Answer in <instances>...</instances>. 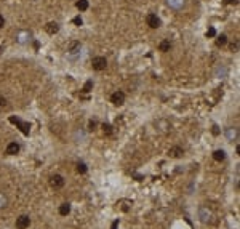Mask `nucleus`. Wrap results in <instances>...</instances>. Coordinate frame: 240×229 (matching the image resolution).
I'll return each mask as SVG.
<instances>
[{"label": "nucleus", "instance_id": "a878e982", "mask_svg": "<svg viewBox=\"0 0 240 229\" xmlns=\"http://www.w3.org/2000/svg\"><path fill=\"white\" fill-rule=\"evenodd\" d=\"M117 226H119V221H114L112 223V229H117Z\"/></svg>", "mask_w": 240, "mask_h": 229}, {"label": "nucleus", "instance_id": "6ab92c4d", "mask_svg": "<svg viewBox=\"0 0 240 229\" xmlns=\"http://www.w3.org/2000/svg\"><path fill=\"white\" fill-rule=\"evenodd\" d=\"M91 88H93V82L88 80V82L85 83V87H83V91H85V93H88V91H91Z\"/></svg>", "mask_w": 240, "mask_h": 229}, {"label": "nucleus", "instance_id": "bb28decb", "mask_svg": "<svg viewBox=\"0 0 240 229\" xmlns=\"http://www.w3.org/2000/svg\"><path fill=\"white\" fill-rule=\"evenodd\" d=\"M226 3H237V0H226Z\"/></svg>", "mask_w": 240, "mask_h": 229}, {"label": "nucleus", "instance_id": "412c9836", "mask_svg": "<svg viewBox=\"0 0 240 229\" xmlns=\"http://www.w3.org/2000/svg\"><path fill=\"white\" fill-rule=\"evenodd\" d=\"M96 125H98V123H96V120H90L88 128H90V130H95V128H96Z\"/></svg>", "mask_w": 240, "mask_h": 229}, {"label": "nucleus", "instance_id": "aec40b11", "mask_svg": "<svg viewBox=\"0 0 240 229\" xmlns=\"http://www.w3.org/2000/svg\"><path fill=\"white\" fill-rule=\"evenodd\" d=\"M216 35V31L213 29V27H210L208 31H206V37H215Z\"/></svg>", "mask_w": 240, "mask_h": 229}, {"label": "nucleus", "instance_id": "20e7f679", "mask_svg": "<svg viewBox=\"0 0 240 229\" xmlns=\"http://www.w3.org/2000/svg\"><path fill=\"white\" fill-rule=\"evenodd\" d=\"M110 101H112L115 106H122L123 103H125V93H123V91H115V93H112Z\"/></svg>", "mask_w": 240, "mask_h": 229}, {"label": "nucleus", "instance_id": "6e6552de", "mask_svg": "<svg viewBox=\"0 0 240 229\" xmlns=\"http://www.w3.org/2000/svg\"><path fill=\"white\" fill-rule=\"evenodd\" d=\"M45 29H47V32L50 35H53V34H56V32L59 31V26H58V22H48Z\"/></svg>", "mask_w": 240, "mask_h": 229}, {"label": "nucleus", "instance_id": "0eeeda50", "mask_svg": "<svg viewBox=\"0 0 240 229\" xmlns=\"http://www.w3.org/2000/svg\"><path fill=\"white\" fill-rule=\"evenodd\" d=\"M19 152V144L18 143H10L7 146V154L8 156H15V154Z\"/></svg>", "mask_w": 240, "mask_h": 229}, {"label": "nucleus", "instance_id": "5701e85b", "mask_svg": "<svg viewBox=\"0 0 240 229\" xmlns=\"http://www.w3.org/2000/svg\"><path fill=\"white\" fill-rule=\"evenodd\" d=\"M237 46H239V43H237V42H235V43H232V45H230V50H237Z\"/></svg>", "mask_w": 240, "mask_h": 229}, {"label": "nucleus", "instance_id": "a211bd4d", "mask_svg": "<svg viewBox=\"0 0 240 229\" xmlns=\"http://www.w3.org/2000/svg\"><path fill=\"white\" fill-rule=\"evenodd\" d=\"M8 107V103H7V98H3V96H0V111H3V109H7Z\"/></svg>", "mask_w": 240, "mask_h": 229}, {"label": "nucleus", "instance_id": "f8f14e48", "mask_svg": "<svg viewBox=\"0 0 240 229\" xmlns=\"http://www.w3.org/2000/svg\"><path fill=\"white\" fill-rule=\"evenodd\" d=\"M170 48H171V43H170L168 40H163L162 43L159 45V50H160V51H170Z\"/></svg>", "mask_w": 240, "mask_h": 229}, {"label": "nucleus", "instance_id": "2eb2a0df", "mask_svg": "<svg viewBox=\"0 0 240 229\" xmlns=\"http://www.w3.org/2000/svg\"><path fill=\"white\" fill-rule=\"evenodd\" d=\"M77 171H78L80 175L86 173V165H85L83 162H78V163H77Z\"/></svg>", "mask_w": 240, "mask_h": 229}, {"label": "nucleus", "instance_id": "b1692460", "mask_svg": "<svg viewBox=\"0 0 240 229\" xmlns=\"http://www.w3.org/2000/svg\"><path fill=\"white\" fill-rule=\"evenodd\" d=\"M3 24H5V19H3V16H0V27H3Z\"/></svg>", "mask_w": 240, "mask_h": 229}, {"label": "nucleus", "instance_id": "cd10ccee", "mask_svg": "<svg viewBox=\"0 0 240 229\" xmlns=\"http://www.w3.org/2000/svg\"><path fill=\"white\" fill-rule=\"evenodd\" d=\"M2 51H3V46H0V55H2Z\"/></svg>", "mask_w": 240, "mask_h": 229}, {"label": "nucleus", "instance_id": "393cba45", "mask_svg": "<svg viewBox=\"0 0 240 229\" xmlns=\"http://www.w3.org/2000/svg\"><path fill=\"white\" fill-rule=\"evenodd\" d=\"M213 133H215V135H218V133H219V130H218V127H216V125L213 127Z\"/></svg>", "mask_w": 240, "mask_h": 229}, {"label": "nucleus", "instance_id": "1a4fd4ad", "mask_svg": "<svg viewBox=\"0 0 240 229\" xmlns=\"http://www.w3.org/2000/svg\"><path fill=\"white\" fill-rule=\"evenodd\" d=\"M168 154H170L171 157L178 159V157H181L183 154H184V151H183L181 147H178V146H176V147H171V149H170V151H168Z\"/></svg>", "mask_w": 240, "mask_h": 229}, {"label": "nucleus", "instance_id": "39448f33", "mask_svg": "<svg viewBox=\"0 0 240 229\" xmlns=\"http://www.w3.org/2000/svg\"><path fill=\"white\" fill-rule=\"evenodd\" d=\"M146 21H147V26H149V27H152V29H157V27L160 26V19L157 18V15H154V13L147 15Z\"/></svg>", "mask_w": 240, "mask_h": 229}, {"label": "nucleus", "instance_id": "f03ea898", "mask_svg": "<svg viewBox=\"0 0 240 229\" xmlns=\"http://www.w3.org/2000/svg\"><path fill=\"white\" fill-rule=\"evenodd\" d=\"M10 122H11V123H16L18 127H19V130H21V132L24 133V135H29V132H31V125H29V123L21 122V120L18 119V117H10Z\"/></svg>", "mask_w": 240, "mask_h": 229}, {"label": "nucleus", "instance_id": "dca6fc26", "mask_svg": "<svg viewBox=\"0 0 240 229\" xmlns=\"http://www.w3.org/2000/svg\"><path fill=\"white\" fill-rule=\"evenodd\" d=\"M77 50H80V43H77V42H72L71 46H69V51H71V53H77Z\"/></svg>", "mask_w": 240, "mask_h": 229}, {"label": "nucleus", "instance_id": "f257e3e1", "mask_svg": "<svg viewBox=\"0 0 240 229\" xmlns=\"http://www.w3.org/2000/svg\"><path fill=\"white\" fill-rule=\"evenodd\" d=\"M91 66H93L95 71H104L106 66H107V61H106V58H103V56H96V58H93V61H91Z\"/></svg>", "mask_w": 240, "mask_h": 229}, {"label": "nucleus", "instance_id": "423d86ee", "mask_svg": "<svg viewBox=\"0 0 240 229\" xmlns=\"http://www.w3.org/2000/svg\"><path fill=\"white\" fill-rule=\"evenodd\" d=\"M29 224H31V219H29V216H26V215H22V216H19L16 219V228L18 229H26V228H29Z\"/></svg>", "mask_w": 240, "mask_h": 229}, {"label": "nucleus", "instance_id": "f3484780", "mask_svg": "<svg viewBox=\"0 0 240 229\" xmlns=\"http://www.w3.org/2000/svg\"><path fill=\"white\" fill-rule=\"evenodd\" d=\"M103 132H104V135H110V133H112V125L103 123Z\"/></svg>", "mask_w": 240, "mask_h": 229}, {"label": "nucleus", "instance_id": "7ed1b4c3", "mask_svg": "<svg viewBox=\"0 0 240 229\" xmlns=\"http://www.w3.org/2000/svg\"><path fill=\"white\" fill-rule=\"evenodd\" d=\"M50 186H51L53 189H61L64 186V178L61 175H53L51 178H50Z\"/></svg>", "mask_w": 240, "mask_h": 229}, {"label": "nucleus", "instance_id": "9b49d317", "mask_svg": "<svg viewBox=\"0 0 240 229\" xmlns=\"http://www.w3.org/2000/svg\"><path fill=\"white\" fill-rule=\"evenodd\" d=\"M69 212H71V205L69 204H63L61 207H59V215H63V216L69 215Z\"/></svg>", "mask_w": 240, "mask_h": 229}, {"label": "nucleus", "instance_id": "4468645a", "mask_svg": "<svg viewBox=\"0 0 240 229\" xmlns=\"http://www.w3.org/2000/svg\"><path fill=\"white\" fill-rule=\"evenodd\" d=\"M226 43H227V37H226L224 34H221L218 39H216V45H218V46H223V45H226Z\"/></svg>", "mask_w": 240, "mask_h": 229}, {"label": "nucleus", "instance_id": "9d476101", "mask_svg": "<svg viewBox=\"0 0 240 229\" xmlns=\"http://www.w3.org/2000/svg\"><path fill=\"white\" fill-rule=\"evenodd\" d=\"M213 159H215L216 162H223L224 159H226V154H224L223 149H218V151H215V152H213Z\"/></svg>", "mask_w": 240, "mask_h": 229}, {"label": "nucleus", "instance_id": "ddd939ff", "mask_svg": "<svg viewBox=\"0 0 240 229\" xmlns=\"http://www.w3.org/2000/svg\"><path fill=\"white\" fill-rule=\"evenodd\" d=\"M77 8L80 11H85L86 8H88V0H78V2H77Z\"/></svg>", "mask_w": 240, "mask_h": 229}, {"label": "nucleus", "instance_id": "4be33fe9", "mask_svg": "<svg viewBox=\"0 0 240 229\" xmlns=\"http://www.w3.org/2000/svg\"><path fill=\"white\" fill-rule=\"evenodd\" d=\"M74 24H75V26H82V18L80 16L74 18Z\"/></svg>", "mask_w": 240, "mask_h": 229}]
</instances>
